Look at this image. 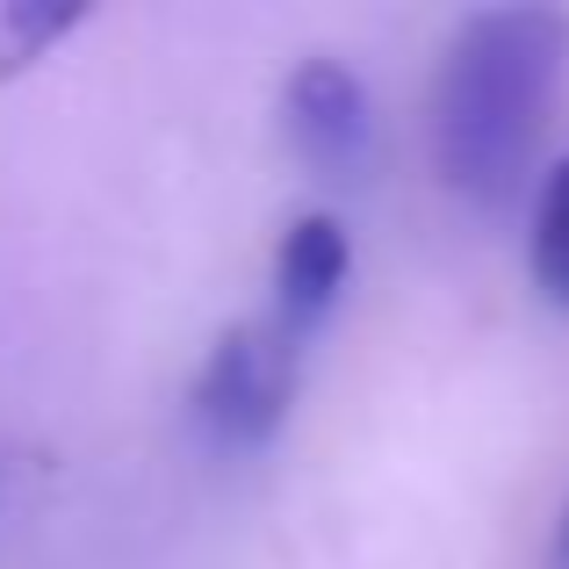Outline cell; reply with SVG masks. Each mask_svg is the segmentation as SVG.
I'll list each match as a JSON object with an SVG mask.
<instances>
[{"instance_id":"6","label":"cell","mask_w":569,"mask_h":569,"mask_svg":"<svg viewBox=\"0 0 569 569\" xmlns=\"http://www.w3.org/2000/svg\"><path fill=\"white\" fill-rule=\"evenodd\" d=\"M533 289L569 310V159L541 181V202H533Z\"/></svg>"},{"instance_id":"7","label":"cell","mask_w":569,"mask_h":569,"mask_svg":"<svg viewBox=\"0 0 569 569\" xmlns=\"http://www.w3.org/2000/svg\"><path fill=\"white\" fill-rule=\"evenodd\" d=\"M548 569H569V505H562V519H556V541H548Z\"/></svg>"},{"instance_id":"3","label":"cell","mask_w":569,"mask_h":569,"mask_svg":"<svg viewBox=\"0 0 569 569\" xmlns=\"http://www.w3.org/2000/svg\"><path fill=\"white\" fill-rule=\"evenodd\" d=\"M281 123L318 181H368L376 173V94L347 58H303L281 87Z\"/></svg>"},{"instance_id":"2","label":"cell","mask_w":569,"mask_h":569,"mask_svg":"<svg viewBox=\"0 0 569 569\" xmlns=\"http://www.w3.org/2000/svg\"><path fill=\"white\" fill-rule=\"evenodd\" d=\"M296 368H303V339L289 325H274V318L231 325L194 368V389H188L194 426L217 447H231V455L267 447L296 403Z\"/></svg>"},{"instance_id":"1","label":"cell","mask_w":569,"mask_h":569,"mask_svg":"<svg viewBox=\"0 0 569 569\" xmlns=\"http://www.w3.org/2000/svg\"><path fill=\"white\" fill-rule=\"evenodd\" d=\"M569 72L562 8H476L432 72V173L461 202H512Z\"/></svg>"},{"instance_id":"5","label":"cell","mask_w":569,"mask_h":569,"mask_svg":"<svg viewBox=\"0 0 569 569\" xmlns=\"http://www.w3.org/2000/svg\"><path fill=\"white\" fill-rule=\"evenodd\" d=\"M87 14H94L87 0H14V8H0V80L29 72L37 58H51Z\"/></svg>"},{"instance_id":"4","label":"cell","mask_w":569,"mask_h":569,"mask_svg":"<svg viewBox=\"0 0 569 569\" xmlns=\"http://www.w3.org/2000/svg\"><path fill=\"white\" fill-rule=\"evenodd\" d=\"M347 274H353V238L332 209H303L289 231L274 238V310L267 318L289 325L296 339H310L332 303L347 296Z\"/></svg>"}]
</instances>
